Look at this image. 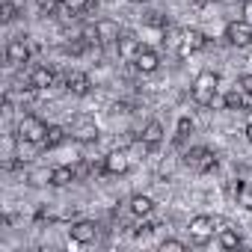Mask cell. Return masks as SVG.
I'll use <instances>...</instances> for the list:
<instances>
[{
  "instance_id": "obj_1",
  "label": "cell",
  "mask_w": 252,
  "mask_h": 252,
  "mask_svg": "<svg viewBox=\"0 0 252 252\" xmlns=\"http://www.w3.org/2000/svg\"><path fill=\"white\" fill-rule=\"evenodd\" d=\"M217 86H220V77H217L214 71H202V74L193 80L190 95H193V101H196V104L211 107V104L217 101Z\"/></svg>"
},
{
  "instance_id": "obj_2",
  "label": "cell",
  "mask_w": 252,
  "mask_h": 252,
  "mask_svg": "<svg viewBox=\"0 0 252 252\" xmlns=\"http://www.w3.org/2000/svg\"><path fill=\"white\" fill-rule=\"evenodd\" d=\"M48 128L51 125H45L39 116H24L18 122V128H15V137L24 140V143H33V146H42L45 137H48Z\"/></svg>"
},
{
  "instance_id": "obj_3",
  "label": "cell",
  "mask_w": 252,
  "mask_h": 252,
  "mask_svg": "<svg viewBox=\"0 0 252 252\" xmlns=\"http://www.w3.org/2000/svg\"><path fill=\"white\" fill-rule=\"evenodd\" d=\"M184 163H187L193 172H214L220 160H217V155H214L211 149H205V146H196V149L184 152Z\"/></svg>"
},
{
  "instance_id": "obj_4",
  "label": "cell",
  "mask_w": 252,
  "mask_h": 252,
  "mask_svg": "<svg viewBox=\"0 0 252 252\" xmlns=\"http://www.w3.org/2000/svg\"><path fill=\"white\" fill-rule=\"evenodd\" d=\"M68 134H71V140H77V143H95V140H98V125H95L92 116H83V113H80V116L71 119Z\"/></svg>"
},
{
  "instance_id": "obj_5",
  "label": "cell",
  "mask_w": 252,
  "mask_h": 252,
  "mask_svg": "<svg viewBox=\"0 0 252 252\" xmlns=\"http://www.w3.org/2000/svg\"><path fill=\"white\" fill-rule=\"evenodd\" d=\"M172 45L178 48V57H190V54H199L208 45V39L199 30H181L178 39H172Z\"/></svg>"
},
{
  "instance_id": "obj_6",
  "label": "cell",
  "mask_w": 252,
  "mask_h": 252,
  "mask_svg": "<svg viewBox=\"0 0 252 252\" xmlns=\"http://www.w3.org/2000/svg\"><path fill=\"white\" fill-rule=\"evenodd\" d=\"M225 39H228V45H234V48H246V45H252V21H231L228 27H225Z\"/></svg>"
},
{
  "instance_id": "obj_7",
  "label": "cell",
  "mask_w": 252,
  "mask_h": 252,
  "mask_svg": "<svg viewBox=\"0 0 252 252\" xmlns=\"http://www.w3.org/2000/svg\"><path fill=\"white\" fill-rule=\"evenodd\" d=\"M214 231H217V220H211V217H193L190 220V237H193V243H208L214 237Z\"/></svg>"
},
{
  "instance_id": "obj_8",
  "label": "cell",
  "mask_w": 252,
  "mask_h": 252,
  "mask_svg": "<svg viewBox=\"0 0 252 252\" xmlns=\"http://www.w3.org/2000/svg\"><path fill=\"white\" fill-rule=\"evenodd\" d=\"M68 234H71L74 243L86 246V243H95V237H98V225H95L92 220H77V222H71Z\"/></svg>"
},
{
  "instance_id": "obj_9",
  "label": "cell",
  "mask_w": 252,
  "mask_h": 252,
  "mask_svg": "<svg viewBox=\"0 0 252 252\" xmlns=\"http://www.w3.org/2000/svg\"><path fill=\"white\" fill-rule=\"evenodd\" d=\"M116 48H119V57H122L125 63H134V60H137V54H140L146 45H143V39H137L134 33H122V36H119V42H116Z\"/></svg>"
},
{
  "instance_id": "obj_10",
  "label": "cell",
  "mask_w": 252,
  "mask_h": 252,
  "mask_svg": "<svg viewBox=\"0 0 252 252\" xmlns=\"http://www.w3.org/2000/svg\"><path fill=\"white\" fill-rule=\"evenodd\" d=\"M30 54H33V48H30V39H27V36H18V39H12V42L6 45V60H9L12 65L27 63Z\"/></svg>"
},
{
  "instance_id": "obj_11",
  "label": "cell",
  "mask_w": 252,
  "mask_h": 252,
  "mask_svg": "<svg viewBox=\"0 0 252 252\" xmlns=\"http://www.w3.org/2000/svg\"><path fill=\"white\" fill-rule=\"evenodd\" d=\"M27 80H30V86H33L36 92H45V89H51V86L57 83V71H54L51 65H36Z\"/></svg>"
},
{
  "instance_id": "obj_12",
  "label": "cell",
  "mask_w": 252,
  "mask_h": 252,
  "mask_svg": "<svg viewBox=\"0 0 252 252\" xmlns=\"http://www.w3.org/2000/svg\"><path fill=\"white\" fill-rule=\"evenodd\" d=\"M128 166H131V160H128V155H125L122 149L104 155V169H107V175H125V172H128Z\"/></svg>"
},
{
  "instance_id": "obj_13",
  "label": "cell",
  "mask_w": 252,
  "mask_h": 252,
  "mask_svg": "<svg viewBox=\"0 0 252 252\" xmlns=\"http://www.w3.org/2000/svg\"><path fill=\"white\" fill-rule=\"evenodd\" d=\"M95 33H98V45H116V42H119V36H122L119 24H116V21H110V18L95 21Z\"/></svg>"
},
{
  "instance_id": "obj_14",
  "label": "cell",
  "mask_w": 252,
  "mask_h": 252,
  "mask_svg": "<svg viewBox=\"0 0 252 252\" xmlns=\"http://www.w3.org/2000/svg\"><path fill=\"white\" fill-rule=\"evenodd\" d=\"M65 89H68L71 95L83 98V95L92 92V80H89V74H83V71H71V74L65 77Z\"/></svg>"
},
{
  "instance_id": "obj_15",
  "label": "cell",
  "mask_w": 252,
  "mask_h": 252,
  "mask_svg": "<svg viewBox=\"0 0 252 252\" xmlns=\"http://www.w3.org/2000/svg\"><path fill=\"white\" fill-rule=\"evenodd\" d=\"M160 140H163V125L155 119V122H149L146 128H143L140 143H143V146H149V149H155V146H160Z\"/></svg>"
},
{
  "instance_id": "obj_16",
  "label": "cell",
  "mask_w": 252,
  "mask_h": 252,
  "mask_svg": "<svg viewBox=\"0 0 252 252\" xmlns=\"http://www.w3.org/2000/svg\"><path fill=\"white\" fill-rule=\"evenodd\" d=\"M134 65L140 68V74H152V71H158V65H160V60H158V54H155V51H149V48H143V51L137 54V60H134Z\"/></svg>"
},
{
  "instance_id": "obj_17",
  "label": "cell",
  "mask_w": 252,
  "mask_h": 252,
  "mask_svg": "<svg viewBox=\"0 0 252 252\" xmlns=\"http://www.w3.org/2000/svg\"><path fill=\"white\" fill-rule=\"evenodd\" d=\"M71 181H77L74 166H57V169H51V178H48L51 187H68Z\"/></svg>"
},
{
  "instance_id": "obj_18",
  "label": "cell",
  "mask_w": 252,
  "mask_h": 252,
  "mask_svg": "<svg viewBox=\"0 0 252 252\" xmlns=\"http://www.w3.org/2000/svg\"><path fill=\"white\" fill-rule=\"evenodd\" d=\"M128 208H131V214H134V217H149V214L155 211V202H152L149 196H131Z\"/></svg>"
},
{
  "instance_id": "obj_19",
  "label": "cell",
  "mask_w": 252,
  "mask_h": 252,
  "mask_svg": "<svg viewBox=\"0 0 252 252\" xmlns=\"http://www.w3.org/2000/svg\"><path fill=\"white\" fill-rule=\"evenodd\" d=\"M65 137H68V128H63V125H51L48 128V137H45V149H57V146H63L65 143Z\"/></svg>"
},
{
  "instance_id": "obj_20",
  "label": "cell",
  "mask_w": 252,
  "mask_h": 252,
  "mask_svg": "<svg viewBox=\"0 0 252 252\" xmlns=\"http://www.w3.org/2000/svg\"><path fill=\"white\" fill-rule=\"evenodd\" d=\"M243 240H240V234L234 231V228H220V246L222 249H237Z\"/></svg>"
},
{
  "instance_id": "obj_21",
  "label": "cell",
  "mask_w": 252,
  "mask_h": 252,
  "mask_svg": "<svg viewBox=\"0 0 252 252\" xmlns=\"http://www.w3.org/2000/svg\"><path fill=\"white\" fill-rule=\"evenodd\" d=\"M21 12V3H15V0H6L3 6H0V18H3V24H12Z\"/></svg>"
},
{
  "instance_id": "obj_22",
  "label": "cell",
  "mask_w": 252,
  "mask_h": 252,
  "mask_svg": "<svg viewBox=\"0 0 252 252\" xmlns=\"http://www.w3.org/2000/svg\"><path fill=\"white\" fill-rule=\"evenodd\" d=\"M237 202H240V208L252 211V181H240V193H237Z\"/></svg>"
},
{
  "instance_id": "obj_23",
  "label": "cell",
  "mask_w": 252,
  "mask_h": 252,
  "mask_svg": "<svg viewBox=\"0 0 252 252\" xmlns=\"http://www.w3.org/2000/svg\"><path fill=\"white\" fill-rule=\"evenodd\" d=\"M193 134V119H178V134H175V143H184V137Z\"/></svg>"
},
{
  "instance_id": "obj_24",
  "label": "cell",
  "mask_w": 252,
  "mask_h": 252,
  "mask_svg": "<svg viewBox=\"0 0 252 252\" xmlns=\"http://www.w3.org/2000/svg\"><path fill=\"white\" fill-rule=\"evenodd\" d=\"M222 104H225V110H240V86H234V89L222 98Z\"/></svg>"
},
{
  "instance_id": "obj_25",
  "label": "cell",
  "mask_w": 252,
  "mask_h": 252,
  "mask_svg": "<svg viewBox=\"0 0 252 252\" xmlns=\"http://www.w3.org/2000/svg\"><path fill=\"white\" fill-rule=\"evenodd\" d=\"M184 249H187V243H181V240H172V237L160 243V252H184Z\"/></svg>"
},
{
  "instance_id": "obj_26",
  "label": "cell",
  "mask_w": 252,
  "mask_h": 252,
  "mask_svg": "<svg viewBox=\"0 0 252 252\" xmlns=\"http://www.w3.org/2000/svg\"><path fill=\"white\" fill-rule=\"evenodd\" d=\"M146 24H149V27H169V21H166L160 12H152V15L146 18Z\"/></svg>"
},
{
  "instance_id": "obj_27",
  "label": "cell",
  "mask_w": 252,
  "mask_h": 252,
  "mask_svg": "<svg viewBox=\"0 0 252 252\" xmlns=\"http://www.w3.org/2000/svg\"><path fill=\"white\" fill-rule=\"evenodd\" d=\"M240 110H252V89L240 86Z\"/></svg>"
},
{
  "instance_id": "obj_28",
  "label": "cell",
  "mask_w": 252,
  "mask_h": 252,
  "mask_svg": "<svg viewBox=\"0 0 252 252\" xmlns=\"http://www.w3.org/2000/svg\"><path fill=\"white\" fill-rule=\"evenodd\" d=\"M240 86H243V89H252V74H246V77H240Z\"/></svg>"
},
{
  "instance_id": "obj_29",
  "label": "cell",
  "mask_w": 252,
  "mask_h": 252,
  "mask_svg": "<svg viewBox=\"0 0 252 252\" xmlns=\"http://www.w3.org/2000/svg\"><path fill=\"white\" fill-rule=\"evenodd\" d=\"M246 143H252V125H246Z\"/></svg>"
},
{
  "instance_id": "obj_30",
  "label": "cell",
  "mask_w": 252,
  "mask_h": 252,
  "mask_svg": "<svg viewBox=\"0 0 252 252\" xmlns=\"http://www.w3.org/2000/svg\"><path fill=\"white\" fill-rule=\"evenodd\" d=\"M131 3H149V0H131Z\"/></svg>"
},
{
  "instance_id": "obj_31",
  "label": "cell",
  "mask_w": 252,
  "mask_h": 252,
  "mask_svg": "<svg viewBox=\"0 0 252 252\" xmlns=\"http://www.w3.org/2000/svg\"><path fill=\"white\" fill-rule=\"evenodd\" d=\"M196 3H202V0H196Z\"/></svg>"
},
{
  "instance_id": "obj_32",
  "label": "cell",
  "mask_w": 252,
  "mask_h": 252,
  "mask_svg": "<svg viewBox=\"0 0 252 252\" xmlns=\"http://www.w3.org/2000/svg\"><path fill=\"white\" fill-rule=\"evenodd\" d=\"M214 3H220V0H214Z\"/></svg>"
}]
</instances>
